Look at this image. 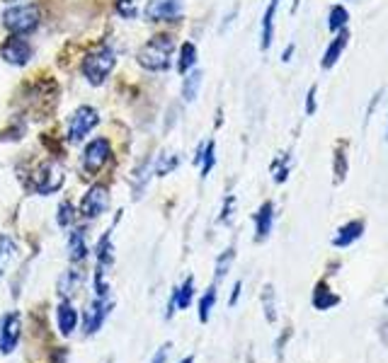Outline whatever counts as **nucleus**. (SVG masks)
<instances>
[{
  "instance_id": "1",
  "label": "nucleus",
  "mask_w": 388,
  "mask_h": 363,
  "mask_svg": "<svg viewBox=\"0 0 388 363\" xmlns=\"http://www.w3.org/2000/svg\"><path fill=\"white\" fill-rule=\"evenodd\" d=\"M173 51H175L173 37H168V34H156V37H151L144 47L139 49L136 59H139V66L146 68V71L163 73V71H168Z\"/></svg>"
},
{
  "instance_id": "2",
  "label": "nucleus",
  "mask_w": 388,
  "mask_h": 363,
  "mask_svg": "<svg viewBox=\"0 0 388 363\" xmlns=\"http://www.w3.org/2000/svg\"><path fill=\"white\" fill-rule=\"evenodd\" d=\"M114 68V51L102 44L95 51H90L88 56L83 59V76L88 78L90 85H102L107 81V76L112 73Z\"/></svg>"
},
{
  "instance_id": "3",
  "label": "nucleus",
  "mask_w": 388,
  "mask_h": 363,
  "mask_svg": "<svg viewBox=\"0 0 388 363\" xmlns=\"http://www.w3.org/2000/svg\"><path fill=\"white\" fill-rule=\"evenodd\" d=\"M39 8L37 5H13L3 13V25L8 32H13L15 37L20 34H30L39 27Z\"/></svg>"
},
{
  "instance_id": "4",
  "label": "nucleus",
  "mask_w": 388,
  "mask_h": 363,
  "mask_svg": "<svg viewBox=\"0 0 388 363\" xmlns=\"http://www.w3.org/2000/svg\"><path fill=\"white\" fill-rule=\"evenodd\" d=\"M32 186H34V191L42 196L59 191L61 186H64V167H61L56 160H44L42 165L34 169Z\"/></svg>"
},
{
  "instance_id": "5",
  "label": "nucleus",
  "mask_w": 388,
  "mask_h": 363,
  "mask_svg": "<svg viewBox=\"0 0 388 363\" xmlns=\"http://www.w3.org/2000/svg\"><path fill=\"white\" fill-rule=\"evenodd\" d=\"M97 124H100V114H97L95 107H88V105L78 107L71 114V119H68V136H66L68 143H81Z\"/></svg>"
},
{
  "instance_id": "6",
  "label": "nucleus",
  "mask_w": 388,
  "mask_h": 363,
  "mask_svg": "<svg viewBox=\"0 0 388 363\" xmlns=\"http://www.w3.org/2000/svg\"><path fill=\"white\" fill-rule=\"evenodd\" d=\"M110 153H112V145H110V138H93L83 150V157H81V169L88 177H95L105 162L110 160Z\"/></svg>"
},
{
  "instance_id": "7",
  "label": "nucleus",
  "mask_w": 388,
  "mask_h": 363,
  "mask_svg": "<svg viewBox=\"0 0 388 363\" xmlns=\"http://www.w3.org/2000/svg\"><path fill=\"white\" fill-rule=\"evenodd\" d=\"M110 208V189L105 184H95L85 191L83 201H81V213L83 218H97Z\"/></svg>"
},
{
  "instance_id": "8",
  "label": "nucleus",
  "mask_w": 388,
  "mask_h": 363,
  "mask_svg": "<svg viewBox=\"0 0 388 363\" xmlns=\"http://www.w3.org/2000/svg\"><path fill=\"white\" fill-rule=\"evenodd\" d=\"M22 334V320L17 313H8L0 320V354L10 356L17 349V342H20Z\"/></svg>"
},
{
  "instance_id": "9",
  "label": "nucleus",
  "mask_w": 388,
  "mask_h": 363,
  "mask_svg": "<svg viewBox=\"0 0 388 363\" xmlns=\"http://www.w3.org/2000/svg\"><path fill=\"white\" fill-rule=\"evenodd\" d=\"M0 59H3L5 64H10V66H27L30 64V59H32L30 42L13 34V37H10L3 47H0Z\"/></svg>"
},
{
  "instance_id": "10",
  "label": "nucleus",
  "mask_w": 388,
  "mask_h": 363,
  "mask_svg": "<svg viewBox=\"0 0 388 363\" xmlns=\"http://www.w3.org/2000/svg\"><path fill=\"white\" fill-rule=\"evenodd\" d=\"M182 15L180 0H151L146 5V20L148 22H170Z\"/></svg>"
},
{
  "instance_id": "11",
  "label": "nucleus",
  "mask_w": 388,
  "mask_h": 363,
  "mask_svg": "<svg viewBox=\"0 0 388 363\" xmlns=\"http://www.w3.org/2000/svg\"><path fill=\"white\" fill-rule=\"evenodd\" d=\"M112 310V303H110V296H95L93 305H90L88 315H85V334H95L105 325L107 315Z\"/></svg>"
},
{
  "instance_id": "12",
  "label": "nucleus",
  "mask_w": 388,
  "mask_h": 363,
  "mask_svg": "<svg viewBox=\"0 0 388 363\" xmlns=\"http://www.w3.org/2000/svg\"><path fill=\"white\" fill-rule=\"evenodd\" d=\"M56 325H59V332L64 337H71L78 327V310L73 308L71 300H64V303L56 308Z\"/></svg>"
},
{
  "instance_id": "13",
  "label": "nucleus",
  "mask_w": 388,
  "mask_h": 363,
  "mask_svg": "<svg viewBox=\"0 0 388 363\" xmlns=\"http://www.w3.org/2000/svg\"><path fill=\"white\" fill-rule=\"evenodd\" d=\"M272 223H275V203L272 201H265L260 206V211L255 213V232H258V242L267 240L272 232Z\"/></svg>"
},
{
  "instance_id": "14",
  "label": "nucleus",
  "mask_w": 388,
  "mask_h": 363,
  "mask_svg": "<svg viewBox=\"0 0 388 363\" xmlns=\"http://www.w3.org/2000/svg\"><path fill=\"white\" fill-rule=\"evenodd\" d=\"M362 235H364L362 220H350V223L342 225V228L338 230V235L333 237V245L335 247H350V245H355Z\"/></svg>"
},
{
  "instance_id": "15",
  "label": "nucleus",
  "mask_w": 388,
  "mask_h": 363,
  "mask_svg": "<svg viewBox=\"0 0 388 363\" xmlns=\"http://www.w3.org/2000/svg\"><path fill=\"white\" fill-rule=\"evenodd\" d=\"M347 42H350V32L347 30H342L338 32V37L330 42V47L325 49V54H323V61H321V66L328 71V68H333L335 64L340 61V56H342V51H345L347 47Z\"/></svg>"
},
{
  "instance_id": "16",
  "label": "nucleus",
  "mask_w": 388,
  "mask_h": 363,
  "mask_svg": "<svg viewBox=\"0 0 388 363\" xmlns=\"http://www.w3.org/2000/svg\"><path fill=\"white\" fill-rule=\"evenodd\" d=\"M277 8H279V0H270L265 10V17H262V42L260 49L267 51L272 47V39H275V17H277Z\"/></svg>"
},
{
  "instance_id": "17",
  "label": "nucleus",
  "mask_w": 388,
  "mask_h": 363,
  "mask_svg": "<svg viewBox=\"0 0 388 363\" xmlns=\"http://www.w3.org/2000/svg\"><path fill=\"white\" fill-rule=\"evenodd\" d=\"M88 245H85V230L78 228L71 232V237H68V257H71V262H83L85 257H88Z\"/></svg>"
},
{
  "instance_id": "18",
  "label": "nucleus",
  "mask_w": 388,
  "mask_h": 363,
  "mask_svg": "<svg viewBox=\"0 0 388 363\" xmlns=\"http://www.w3.org/2000/svg\"><path fill=\"white\" fill-rule=\"evenodd\" d=\"M81 283H83V274L78 269H68L64 276L59 279V293L64 298H71L81 291Z\"/></svg>"
},
{
  "instance_id": "19",
  "label": "nucleus",
  "mask_w": 388,
  "mask_h": 363,
  "mask_svg": "<svg viewBox=\"0 0 388 363\" xmlns=\"http://www.w3.org/2000/svg\"><path fill=\"white\" fill-rule=\"evenodd\" d=\"M17 254V242L10 235H0V276L8 274V266L13 264Z\"/></svg>"
},
{
  "instance_id": "20",
  "label": "nucleus",
  "mask_w": 388,
  "mask_h": 363,
  "mask_svg": "<svg viewBox=\"0 0 388 363\" xmlns=\"http://www.w3.org/2000/svg\"><path fill=\"white\" fill-rule=\"evenodd\" d=\"M347 22H350V13H347V8H342V5H333V8H330V15H328V30L342 32V30H347Z\"/></svg>"
},
{
  "instance_id": "21",
  "label": "nucleus",
  "mask_w": 388,
  "mask_h": 363,
  "mask_svg": "<svg viewBox=\"0 0 388 363\" xmlns=\"http://www.w3.org/2000/svg\"><path fill=\"white\" fill-rule=\"evenodd\" d=\"M333 305H338V296H333L325 283H318L316 293H313V308L316 310H330Z\"/></svg>"
},
{
  "instance_id": "22",
  "label": "nucleus",
  "mask_w": 388,
  "mask_h": 363,
  "mask_svg": "<svg viewBox=\"0 0 388 363\" xmlns=\"http://www.w3.org/2000/svg\"><path fill=\"white\" fill-rule=\"evenodd\" d=\"M173 296H175V305H178V310L190 308L192 300H194V279H192V276H187V281L182 283V286L173 293Z\"/></svg>"
},
{
  "instance_id": "23",
  "label": "nucleus",
  "mask_w": 388,
  "mask_h": 363,
  "mask_svg": "<svg viewBox=\"0 0 388 363\" xmlns=\"http://www.w3.org/2000/svg\"><path fill=\"white\" fill-rule=\"evenodd\" d=\"M199 88H202V73L199 71H190L185 78V83H182V97L187 102H194L197 100V93Z\"/></svg>"
},
{
  "instance_id": "24",
  "label": "nucleus",
  "mask_w": 388,
  "mask_h": 363,
  "mask_svg": "<svg viewBox=\"0 0 388 363\" xmlns=\"http://www.w3.org/2000/svg\"><path fill=\"white\" fill-rule=\"evenodd\" d=\"M194 64H197V47H194L192 42L182 44L180 49V64H178V71L182 73V76H187V73L192 71Z\"/></svg>"
},
{
  "instance_id": "25",
  "label": "nucleus",
  "mask_w": 388,
  "mask_h": 363,
  "mask_svg": "<svg viewBox=\"0 0 388 363\" xmlns=\"http://www.w3.org/2000/svg\"><path fill=\"white\" fill-rule=\"evenodd\" d=\"M262 308H265V320L270 325L277 322V300H275V288L265 286L262 288Z\"/></svg>"
},
{
  "instance_id": "26",
  "label": "nucleus",
  "mask_w": 388,
  "mask_h": 363,
  "mask_svg": "<svg viewBox=\"0 0 388 363\" xmlns=\"http://www.w3.org/2000/svg\"><path fill=\"white\" fill-rule=\"evenodd\" d=\"M216 305V286H209L207 293L202 296V300H199V322H204L207 325L209 317H211V310H214Z\"/></svg>"
},
{
  "instance_id": "27",
  "label": "nucleus",
  "mask_w": 388,
  "mask_h": 363,
  "mask_svg": "<svg viewBox=\"0 0 388 363\" xmlns=\"http://www.w3.org/2000/svg\"><path fill=\"white\" fill-rule=\"evenodd\" d=\"M76 220V208H73L71 201H61L59 203V215H56V223L61 228H71V223Z\"/></svg>"
},
{
  "instance_id": "28",
  "label": "nucleus",
  "mask_w": 388,
  "mask_h": 363,
  "mask_svg": "<svg viewBox=\"0 0 388 363\" xmlns=\"http://www.w3.org/2000/svg\"><path fill=\"white\" fill-rule=\"evenodd\" d=\"M345 141L338 145V150H335V182H340L345 179V174H347V155H345Z\"/></svg>"
},
{
  "instance_id": "29",
  "label": "nucleus",
  "mask_w": 388,
  "mask_h": 363,
  "mask_svg": "<svg viewBox=\"0 0 388 363\" xmlns=\"http://www.w3.org/2000/svg\"><path fill=\"white\" fill-rule=\"evenodd\" d=\"M233 259H236V249L228 247L219 257V262H216V279H224V274H228V269H231Z\"/></svg>"
},
{
  "instance_id": "30",
  "label": "nucleus",
  "mask_w": 388,
  "mask_h": 363,
  "mask_svg": "<svg viewBox=\"0 0 388 363\" xmlns=\"http://www.w3.org/2000/svg\"><path fill=\"white\" fill-rule=\"evenodd\" d=\"M216 145H214V141H209L207 143V150L202 153V155L197 157V160H202V177H207V174L211 172V167H214V162H216Z\"/></svg>"
},
{
  "instance_id": "31",
  "label": "nucleus",
  "mask_w": 388,
  "mask_h": 363,
  "mask_svg": "<svg viewBox=\"0 0 388 363\" xmlns=\"http://www.w3.org/2000/svg\"><path fill=\"white\" fill-rule=\"evenodd\" d=\"M272 172H275V179L282 184V182L289 177V155H284L282 160H277L275 165H272Z\"/></svg>"
},
{
  "instance_id": "32",
  "label": "nucleus",
  "mask_w": 388,
  "mask_h": 363,
  "mask_svg": "<svg viewBox=\"0 0 388 363\" xmlns=\"http://www.w3.org/2000/svg\"><path fill=\"white\" fill-rule=\"evenodd\" d=\"M117 13L122 15V17H129V20H134V17H136L134 0H117Z\"/></svg>"
},
{
  "instance_id": "33",
  "label": "nucleus",
  "mask_w": 388,
  "mask_h": 363,
  "mask_svg": "<svg viewBox=\"0 0 388 363\" xmlns=\"http://www.w3.org/2000/svg\"><path fill=\"white\" fill-rule=\"evenodd\" d=\"M175 165H178V157H175V155H170V160H168V157H163V160H161V165L156 167V172H158V174H161V177H163V174L173 172V169H175Z\"/></svg>"
},
{
  "instance_id": "34",
  "label": "nucleus",
  "mask_w": 388,
  "mask_h": 363,
  "mask_svg": "<svg viewBox=\"0 0 388 363\" xmlns=\"http://www.w3.org/2000/svg\"><path fill=\"white\" fill-rule=\"evenodd\" d=\"M316 93H318V88L313 85V88L308 90V95H306V114L308 117L316 114Z\"/></svg>"
},
{
  "instance_id": "35",
  "label": "nucleus",
  "mask_w": 388,
  "mask_h": 363,
  "mask_svg": "<svg viewBox=\"0 0 388 363\" xmlns=\"http://www.w3.org/2000/svg\"><path fill=\"white\" fill-rule=\"evenodd\" d=\"M168 354H170V344H163V347L156 351V356H153V363H165L168 361Z\"/></svg>"
},
{
  "instance_id": "36",
  "label": "nucleus",
  "mask_w": 388,
  "mask_h": 363,
  "mask_svg": "<svg viewBox=\"0 0 388 363\" xmlns=\"http://www.w3.org/2000/svg\"><path fill=\"white\" fill-rule=\"evenodd\" d=\"M241 288H243V283L236 281V286H233V293H231V300H228V305H231V308L238 303V298H241Z\"/></svg>"
},
{
  "instance_id": "37",
  "label": "nucleus",
  "mask_w": 388,
  "mask_h": 363,
  "mask_svg": "<svg viewBox=\"0 0 388 363\" xmlns=\"http://www.w3.org/2000/svg\"><path fill=\"white\" fill-rule=\"evenodd\" d=\"M291 54H294V44H291V47H287V51L282 54V61H284V64H287V61H291Z\"/></svg>"
},
{
  "instance_id": "38",
  "label": "nucleus",
  "mask_w": 388,
  "mask_h": 363,
  "mask_svg": "<svg viewBox=\"0 0 388 363\" xmlns=\"http://www.w3.org/2000/svg\"><path fill=\"white\" fill-rule=\"evenodd\" d=\"M182 363H194V359L192 356H187V359H182Z\"/></svg>"
},
{
  "instance_id": "39",
  "label": "nucleus",
  "mask_w": 388,
  "mask_h": 363,
  "mask_svg": "<svg viewBox=\"0 0 388 363\" xmlns=\"http://www.w3.org/2000/svg\"><path fill=\"white\" fill-rule=\"evenodd\" d=\"M5 3H20V0H5Z\"/></svg>"
},
{
  "instance_id": "40",
  "label": "nucleus",
  "mask_w": 388,
  "mask_h": 363,
  "mask_svg": "<svg viewBox=\"0 0 388 363\" xmlns=\"http://www.w3.org/2000/svg\"><path fill=\"white\" fill-rule=\"evenodd\" d=\"M386 138H388V129H386Z\"/></svg>"
}]
</instances>
